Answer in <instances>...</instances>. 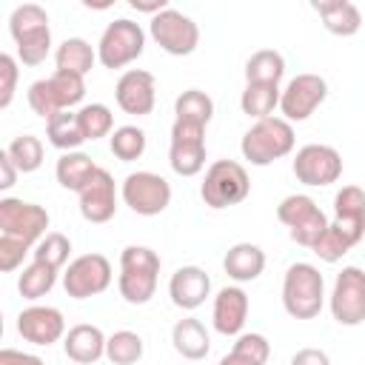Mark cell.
Wrapping results in <instances>:
<instances>
[{
    "instance_id": "1",
    "label": "cell",
    "mask_w": 365,
    "mask_h": 365,
    "mask_svg": "<svg viewBox=\"0 0 365 365\" xmlns=\"http://www.w3.org/2000/svg\"><path fill=\"white\" fill-rule=\"evenodd\" d=\"M9 34L17 46V60L23 66H40L51 51L48 14L37 3H23L9 17Z\"/></svg>"
},
{
    "instance_id": "2",
    "label": "cell",
    "mask_w": 365,
    "mask_h": 365,
    "mask_svg": "<svg viewBox=\"0 0 365 365\" xmlns=\"http://www.w3.org/2000/svg\"><path fill=\"white\" fill-rule=\"evenodd\" d=\"M160 279V254L148 245H125L120 254L117 288L128 305H145L157 294Z\"/></svg>"
},
{
    "instance_id": "3",
    "label": "cell",
    "mask_w": 365,
    "mask_h": 365,
    "mask_svg": "<svg viewBox=\"0 0 365 365\" xmlns=\"http://www.w3.org/2000/svg\"><path fill=\"white\" fill-rule=\"evenodd\" d=\"M325 305V277L311 262L288 265L282 277V308L294 319H314Z\"/></svg>"
},
{
    "instance_id": "4",
    "label": "cell",
    "mask_w": 365,
    "mask_h": 365,
    "mask_svg": "<svg viewBox=\"0 0 365 365\" xmlns=\"http://www.w3.org/2000/svg\"><path fill=\"white\" fill-rule=\"evenodd\" d=\"M294 145H297L294 125L282 117H265V120H257L242 134L240 151L251 165L262 168V165H271V163L288 157L294 151Z\"/></svg>"
},
{
    "instance_id": "5",
    "label": "cell",
    "mask_w": 365,
    "mask_h": 365,
    "mask_svg": "<svg viewBox=\"0 0 365 365\" xmlns=\"http://www.w3.org/2000/svg\"><path fill=\"white\" fill-rule=\"evenodd\" d=\"M86 97V77H77V74H68V71H57L51 77H43V80H34L29 86V108L43 117L46 123L60 114V111H71L74 106H80Z\"/></svg>"
},
{
    "instance_id": "6",
    "label": "cell",
    "mask_w": 365,
    "mask_h": 365,
    "mask_svg": "<svg viewBox=\"0 0 365 365\" xmlns=\"http://www.w3.org/2000/svg\"><path fill=\"white\" fill-rule=\"evenodd\" d=\"M251 194V180L242 163L237 160H214L202 177L200 197L208 208L220 211L228 205H240Z\"/></svg>"
},
{
    "instance_id": "7",
    "label": "cell",
    "mask_w": 365,
    "mask_h": 365,
    "mask_svg": "<svg viewBox=\"0 0 365 365\" xmlns=\"http://www.w3.org/2000/svg\"><path fill=\"white\" fill-rule=\"evenodd\" d=\"M277 220L288 228L291 240L302 248H314L319 242V237L328 228V217L325 211L308 197V194H288L279 200L277 205Z\"/></svg>"
},
{
    "instance_id": "8",
    "label": "cell",
    "mask_w": 365,
    "mask_h": 365,
    "mask_svg": "<svg viewBox=\"0 0 365 365\" xmlns=\"http://www.w3.org/2000/svg\"><path fill=\"white\" fill-rule=\"evenodd\" d=\"M143 48H145L143 26L128 17H117L100 34L97 60L103 68H125L128 63H134L143 54Z\"/></svg>"
},
{
    "instance_id": "9",
    "label": "cell",
    "mask_w": 365,
    "mask_h": 365,
    "mask_svg": "<svg viewBox=\"0 0 365 365\" xmlns=\"http://www.w3.org/2000/svg\"><path fill=\"white\" fill-rule=\"evenodd\" d=\"M123 202L140 217H157L171 205V185L154 171H131L120 185Z\"/></svg>"
},
{
    "instance_id": "10",
    "label": "cell",
    "mask_w": 365,
    "mask_h": 365,
    "mask_svg": "<svg viewBox=\"0 0 365 365\" xmlns=\"http://www.w3.org/2000/svg\"><path fill=\"white\" fill-rule=\"evenodd\" d=\"M48 211L37 202L20 200V197H3L0 200V234L29 242L31 248L48 234Z\"/></svg>"
},
{
    "instance_id": "11",
    "label": "cell",
    "mask_w": 365,
    "mask_h": 365,
    "mask_svg": "<svg viewBox=\"0 0 365 365\" xmlns=\"http://www.w3.org/2000/svg\"><path fill=\"white\" fill-rule=\"evenodd\" d=\"M328 308H331V317L345 328L365 322V271L362 268L345 265L336 274L328 297Z\"/></svg>"
},
{
    "instance_id": "12",
    "label": "cell",
    "mask_w": 365,
    "mask_h": 365,
    "mask_svg": "<svg viewBox=\"0 0 365 365\" xmlns=\"http://www.w3.org/2000/svg\"><path fill=\"white\" fill-rule=\"evenodd\" d=\"M148 34L171 57H188L200 46V26L177 9H165L157 17H151Z\"/></svg>"
},
{
    "instance_id": "13",
    "label": "cell",
    "mask_w": 365,
    "mask_h": 365,
    "mask_svg": "<svg viewBox=\"0 0 365 365\" xmlns=\"http://www.w3.org/2000/svg\"><path fill=\"white\" fill-rule=\"evenodd\" d=\"M294 177L308 188L331 185L342 177V154L325 143H308L294 154Z\"/></svg>"
},
{
    "instance_id": "14",
    "label": "cell",
    "mask_w": 365,
    "mask_h": 365,
    "mask_svg": "<svg viewBox=\"0 0 365 365\" xmlns=\"http://www.w3.org/2000/svg\"><path fill=\"white\" fill-rule=\"evenodd\" d=\"M114 279L111 262L103 254H80L68 262V268L63 271V288L71 299H88L103 294Z\"/></svg>"
},
{
    "instance_id": "15",
    "label": "cell",
    "mask_w": 365,
    "mask_h": 365,
    "mask_svg": "<svg viewBox=\"0 0 365 365\" xmlns=\"http://www.w3.org/2000/svg\"><path fill=\"white\" fill-rule=\"evenodd\" d=\"M168 165L180 177H194L205 168V125L174 120L171 145H168Z\"/></svg>"
},
{
    "instance_id": "16",
    "label": "cell",
    "mask_w": 365,
    "mask_h": 365,
    "mask_svg": "<svg viewBox=\"0 0 365 365\" xmlns=\"http://www.w3.org/2000/svg\"><path fill=\"white\" fill-rule=\"evenodd\" d=\"M328 97V83L325 77L319 74H297L288 80V86L282 88V97H279V114L282 120L288 123H302L308 120Z\"/></svg>"
},
{
    "instance_id": "17",
    "label": "cell",
    "mask_w": 365,
    "mask_h": 365,
    "mask_svg": "<svg viewBox=\"0 0 365 365\" xmlns=\"http://www.w3.org/2000/svg\"><path fill=\"white\" fill-rule=\"evenodd\" d=\"M117 106L131 117H145L157 106V80L145 68H128L120 74L114 86Z\"/></svg>"
},
{
    "instance_id": "18",
    "label": "cell",
    "mask_w": 365,
    "mask_h": 365,
    "mask_svg": "<svg viewBox=\"0 0 365 365\" xmlns=\"http://www.w3.org/2000/svg\"><path fill=\"white\" fill-rule=\"evenodd\" d=\"M17 334L40 348H48L66 336L63 311L54 305H29L17 314Z\"/></svg>"
},
{
    "instance_id": "19",
    "label": "cell",
    "mask_w": 365,
    "mask_h": 365,
    "mask_svg": "<svg viewBox=\"0 0 365 365\" xmlns=\"http://www.w3.org/2000/svg\"><path fill=\"white\" fill-rule=\"evenodd\" d=\"M77 197H80V214L86 222L103 225L117 214V185L106 168H97L91 182Z\"/></svg>"
},
{
    "instance_id": "20",
    "label": "cell",
    "mask_w": 365,
    "mask_h": 365,
    "mask_svg": "<svg viewBox=\"0 0 365 365\" xmlns=\"http://www.w3.org/2000/svg\"><path fill=\"white\" fill-rule=\"evenodd\" d=\"M248 319V294L240 285H225L214 297L211 308V322L214 331L222 336H240Z\"/></svg>"
},
{
    "instance_id": "21",
    "label": "cell",
    "mask_w": 365,
    "mask_h": 365,
    "mask_svg": "<svg viewBox=\"0 0 365 365\" xmlns=\"http://www.w3.org/2000/svg\"><path fill=\"white\" fill-rule=\"evenodd\" d=\"M168 297L177 308L194 311L211 297V277L200 265H182L168 279Z\"/></svg>"
},
{
    "instance_id": "22",
    "label": "cell",
    "mask_w": 365,
    "mask_h": 365,
    "mask_svg": "<svg viewBox=\"0 0 365 365\" xmlns=\"http://www.w3.org/2000/svg\"><path fill=\"white\" fill-rule=\"evenodd\" d=\"M365 240V222L356 220H331L325 234L319 237V242L311 248L322 262H339L354 245H359Z\"/></svg>"
},
{
    "instance_id": "23",
    "label": "cell",
    "mask_w": 365,
    "mask_h": 365,
    "mask_svg": "<svg viewBox=\"0 0 365 365\" xmlns=\"http://www.w3.org/2000/svg\"><path fill=\"white\" fill-rule=\"evenodd\" d=\"M106 342L108 336L97 328V325H88V322H80V325H71L63 336V351L71 362L77 365H91L97 359L106 356Z\"/></svg>"
},
{
    "instance_id": "24",
    "label": "cell",
    "mask_w": 365,
    "mask_h": 365,
    "mask_svg": "<svg viewBox=\"0 0 365 365\" xmlns=\"http://www.w3.org/2000/svg\"><path fill=\"white\" fill-rule=\"evenodd\" d=\"M311 9L319 14L322 26L336 37H354L362 29V11L351 0H317Z\"/></svg>"
},
{
    "instance_id": "25",
    "label": "cell",
    "mask_w": 365,
    "mask_h": 365,
    "mask_svg": "<svg viewBox=\"0 0 365 365\" xmlns=\"http://www.w3.org/2000/svg\"><path fill=\"white\" fill-rule=\"evenodd\" d=\"M222 268L234 282H254L265 271V251L254 242H234L222 257Z\"/></svg>"
},
{
    "instance_id": "26",
    "label": "cell",
    "mask_w": 365,
    "mask_h": 365,
    "mask_svg": "<svg viewBox=\"0 0 365 365\" xmlns=\"http://www.w3.org/2000/svg\"><path fill=\"white\" fill-rule=\"evenodd\" d=\"M171 345L174 351L182 356V359H191V362H200L208 356L211 351V336L205 331V325L194 317H182L174 322L171 328Z\"/></svg>"
},
{
    "instance_id": "27",
    "label": "cell",
    "mask_w": 365,
    "mask_h": 365,
    "mask_svg": "<svg viewBox=\"0 0 365 365\" xmlns=\"http://www.w3.org/2000/svg\"><path fill=\"white\" fill-rule=\"evenodd\" d=\"M97 168L100 165L86 151H66V154H60V160L54 165V177H57V182L63 188L80 194L91 182V177L97 174Z\"/></svg>"
},
{
    "instance_id": "28",
    "label": "cell",
    "mask_w": 365,
    "mask_h": 365,
    "mask_svg": "<svg viewBox=\"0 0 365 365\" xmlns=\"http://www.w3.org/2000/svg\"><path fill=\"white\" fill-rule=\"evenodd\" d=\"M97 63V48H91L88 40L83 37H66L57 51H54V66L57 71H68L77 77H86Z\"/></svg>"
},
{
    "instance_id": "29",
    "label": "cell",
    "mask_w": 365,
    "mask_h": 365,
    "mask_svg": "<svg viewBox=\"0 0 365 365\" xmlns=\"http://www.w3.org/2000/svg\"><path fill=\"white\" fill-rule=\"evenodd\" d=\"M279 97H282V88L277 83H245L240 94V108L257 123V120L274 117V108H279Z\"/></svg>"
},
{
    "instance_id": "30",
    "label": "cell",
    "mask_w": 365,
    "mask_h": 365,
    "mask_svg": "<svg viewBox=\"0 0 365 365\" xmlns=\"http://www.w3.org/2000/svg\"><path fill=\"white\" fill-rule=\"evenodd\" d=\"M46 137H48V143H51L54 148H60L63 154H66V151H80V145L86 143V137H83L77 111H60V114H54V117L46 123Z\"/></svg>"
},
{
    "instance_id": "31",
    "label": "cell",
    "mask_w": 365,
    "mask_h": 365,
    "mask_svg": "<svg viewBox=\"0 0 365 365\" xmlns=\"http://www.w3.org/2000/svg\"><path fill=\"white\" fill-rule=\"evenodd\" d=\"M271 356V342L262 334H240L231 354L220 359V365H265Z\"/></svg>"
},
{
    "instance_id": "32",
    "label": "cell",
    "mask_w": 365,
    "mask_h": 365,
    "mask_svg": "<svg viewBox=\"0 0 365 365\" xmlns=\"http://www.w3.org/2000/svg\"><path fill=\"white\" fill-rule=\"evenodd\" d=\"M57 274H60L57 268L31 259V265H26V268L20 271V277H17V291H20V297H23V299H31V302L40 299V297H46V294L54 288Z\"/></svg>"
},
{
    "instance_id": "33",
    "label": "cell",
    "mask_w": 365,
    "mask_h": 365,
    "mask_svg": "<svg viewBox=\"0 0 365 365\" xmlns=\"http://www.w3.org/2000/svg\"><path fill=\"white\" fill-rule=\"evenodd\" d=\"M285 74V57L274 48H259L245 63V83H277Z\"/></svg>"
},
{
    "instance_id": "34",
    "label": "cell",
    "mask_w": 365,
    "mask_h": 365,
    "mask_svg": "<svg viewBox=\"0 0 365 365\" xmlns=\"http://www.w3.org/2000/svg\"><path fill=\"white\" fill-rule=\"evenodd\" d=\"M174 120H185V123H197V125H208L214 117V100L200 91V88H188L174 100Z\"/></svg>"
},
{
    "instance_id": "35",
    "label": "cell",
    "mask_w": 365,
    "mask_h": 365,
    "mask_svg": "<svg viewBox=\"0 0 365 365\" xmlns=\"http://www.w3.org/2000/svg\"><path fill=\"white\" fill-rule=\"evenodd\" d=\"M11 163L17 165L20 174H31L43 165V157H46V148H43V140L34 137V134H20L14 137L9 145H6Z\"/></svg>"
},
{
    "instance_id": "36",
    "label": "cell",
    "mask_w": 365,
    "mask_h": 365,
    "mask_svg": "<svg viewBox=\"0 0 365 365\" xmlns=\"http://www.w3.org/2000/svg\"><path fill=\"white\" fill-rule=\"evenodd\" d=\"M77 120H80L83 137L91 140V143L100 140V137L114 134V114L103 103H86V106H80L77 108Z\"/></svg>"
},
{
    "instance_id": "37",
    "label": "cell",
    "mask_w": 365,
    "mask_h": 365,
    "mask_svg": "<svg viewBox=\"0 0 365 365\" xmlns=\"http://www.w3.org/2000/svg\"><path fill=\"white\" fill-rule=\"evenodd\" d=\"M108 148L120 163H134L145 154V131L137 125H120L108 137Z\"/></svg>"
},
{
    "instance_id": "38",
    "label": "cell",
    "mask_w": 365,
    "mask_h": 365,
    "mask_svg": "<svg viewBox=\"0 0 365 365\" xmlns=\"http://www.w3.org/2000/svg\"><path fill=\"white\" fill-rule=\"evenodd\" d=\"M143 336L134 331H114L106 342V359L114 365H134L143 356Z\"/></svg>"
},
{
    "instance_id": "39",
    "label": "cell",
    "mask_w": 365,
    "mask_h": 365,
    "mask_svg": "<svg viewBox=\"0 0 365 365\" xmlns=\"http://www.w3.org/2000/svg\"><path fill=\"white\" fill-rule=\"evenodd\" d=\"M37 262H46V265H51V268H63L66 262H68V257H71V240L66 237V234H60V231H48L37 245H34V254H31Z\"/></svg>"
},
{
    "instance_id": "40",
    "label": "cell",
    "mask_w": 365,
    "mask_h": 365,
    "mask_svg": "<svg viewBox=\"0 0 365 365\" xmlns=\"http://www.w3.org/2000/svg\"><path fill=\"white\" fill-rule=\"evenodd\" d=\"M334 217L365 222V191L359 185H342L334 194Z\"/></svg>"
},
{
    "instance_id": "41",
    "label": "cell",
    "mask_w": 365,
    "mask_h": 365,
    "mask_svg": "<svg viewBox=\"0 0 365 365\" xmlns=\"http://www.w3.org/2000/svg\"><path fill=\"white\" fill-rule=\"evenodd\" d=\"M26 254H34V248L29 242L0 234V271H6V274L17 271L23 265V259H26Z\"/></svg>"
},
{
    "instance_id": "42",
    "label": "cell",
    "mask_w": 365,
    "mask_h": 365,
    "mask_svg": "<svg viewBox=\"0 0 365 365\" xmlns=\"http://www.w3.org/2000/svg\"><path fill=\"white\" fill-rule=\"evenodd\" d=\"M17 77H20L17 57L0 54V108H9L11 106L14 91H17Z\"/></svg>"
},
{
    "instance_id": "43",
    "label": "cell",
    "mask_w": 365,
    "mask_h": 365,
    "mask_svg": "<svg viewBox=\"0 0 365 365\" xmlns=\"http://www.w3.org/2000/svg\"><path fill=\"white\" fill-rule=\"evenodd\" d=\"M0 365H46L37 354L17 351V348H3L0 351Z\"/></svg>"
},
{
    "instance_id": "44",
    "label": "cell",
    "mask_w": 365,
    "mask_h": 365,
    "mask_svg": "<svg viewBox=\"0 0 365 365\" xmlns=\"http://www.w3.org/2000/svg\"><path fill=\"white\" fill-rule=\"evenodd\" d=\"M291 365H331V356L322 348H299L291 356Z\"/></svg>"
},
{
    "instance_id": "45",
    "label": "cell",
    "mask_w": 365,
    "mask_h": 365,
    "mask_svg": "<svg viewBox=\"0 0 365 365\" xmlns=\"http://www.w3.org/2000/svg\"><path fill=\"white\" fill-rule=\"evenodd\" d=\"M17 174H20V171H17V165L11 163L9 151L3 148V151H0V188H3V191H9V188L17 182Z\"/></svg>"
},
{
    "instance_id": "46",
    "label": "cell",
    "mask_w": 365,
    "mask_h": 365,
    "mask_svg": "<svg viewBox=\"0 0 365 365\" xmlns=\"http://www.w3.org/2000/svg\"><path fill=\"white\" fill-rule=\"evenodd\" d=\"M131 9L157 17L160 11H165V9H171V6H168V0H131Z\"/></svg>"
}]
</instances>
